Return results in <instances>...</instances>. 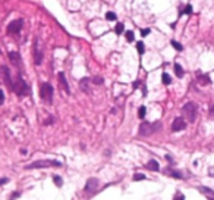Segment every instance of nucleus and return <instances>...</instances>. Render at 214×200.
Here are the masks:
<instances>
[{
	"label": "nucleus",
	"mask_w": 214,
	"mask_h": 200,
	"mask_svg": "<svg viewBox=\"0 0 214 200\" xmlns=\"http://www.w3.org/2000/svg\"><path fill=\"white\" fill-rule=\"evenodd\" d=\"M134 181H142V180H145V175L144 174H135L134 177H132Z\"/></svg>",
	"instance_id": "26"
},
{
	"label": "nucleus",
	"mask_w": 214,
	"mask_h": 200,
	"mask_svg": "<svg viewBox=\"0 0 214 200\" xmlns=\"http://www.w3.org/2000/svg\"><path fill=\"white\" fill-rule=\"evenodd\" d=\"M90 81H91L90 78H82V80H81V83H79L81 89L84 90L85 93H90V90H88V83H90Z\"/></svg>",
	"instance_id": "16"
},
{
	"label": "nucleus",
	"mask_w": 214,
	"mask_h": 200,
	"mask_svg": "<svg viewBox=\"0 0 214 200\" xmlns=\"http://www.w3.org/2000/svg\"><path fill=\"white\" fill-rule=\"evenodd\" d=\"M148 34H150V30H148V28L142 30V35H144V37H145V35H148Z\"/></svg>",
	"instance_id": "33"
},
{
	"label": "nucleus",
	"mask_w": 214,
	"mask_h": 200,
	"mask_svg": "<svg viewBox=\"0 0 214 200\" xmlns=\"http://www.w3.org/2000/svg\"><path fill=\"white\" fill-rule=\"evenodd\" d=\"M97 187H98V180L97 178H90L87 184H85V194L87 196H91L92 193H96L97 191Z\"/></svg>",
	"instance_id": "8"
},
{
	"label": "nucleus",
	"mask_w": 214,
	"mask_h": 200,
	"mask_svg": "<svg viewBox=\"0 0 214 200\" xmlns=\"http://www.w3.org/2000/svg\"><path fill=\"white\" fill-rule=\"evenodd\" d=\"M18 196H21V193H19V191H15V193H12V194L9 196V200H16Z\"/></svg>",
	"instance_id": "30"
},
{
	"label": "nucleus",
	"mask_w": 214,
	"mask_h": 200,
	"mask_svg": "<svg viewBox=\"0 0 214 200\" xmlns=\"http://www.w3.org/2000/svg\"><path fill=\"white\" fill-rule=\"evenodd\" d=\"M24 27V19H15L7 25V34H19Z\"/></svg>",
	"instance_id": "7"
},
{
	"label": "nucleus",
	"mask_w": 214,
	"mask_h": 200,
	"mask_svg": "<svg viewBox=\"0 0 214 200\" xmlns=\"http://www.w3.org/2000/svg\"><path fill=\"white\" fill-rule=\"evenodd\" d=\"M145 113H147L145 106H141V107L138 109V116L141 118V119H144V118H145Z\"/></svg>",
	"instance_id": "23"
},
{
	"label": "nucleus",
	"mask_w": 214,
	"mask_h": 200,
	"mask_svg": "<svg viewBox=\"0 0 214 200\" xmlns=\"http://www.w3.org/2000/svg\"><path fill=\"white\" fill-rule=\"evenodd\" d=\"M185 128H186V121L182 116H178L173 119V122H172V131H173V133L183 131Z\"/></svg>",
	"instance_id": "9"
},
{
	"label": "nucleus",
	"mask_w": 214,
	"mask_h": 200,
	"mask_svg": "<svg viewBox=\"0 0 214 200\" xmlns=\"http://www.w3.org/2000/svg\"><path fill=\"white\" fill-rule=\"evenodd\" d=\"M126 40H128V41H134V33H132V31H128V33H126Z\"/></svg>",
	"instance_id": "29"
},
{
	"label": "nucleus",
	"mask_w": 214,
	"mask_h": 200,
	"mask_svg": "<svg viewBox=\"0 0 214 200\" xmlns=\"http://www.w3.org/2000/svg\"><path fill=\"white\" fill-rule=\"evenodd\" d=\"M123 30H125V27H123V24H116V27H114V33L116 34H122L123 33Z\"/></svg>",
	"instance_id": "22"
},
{
	"label": "nucleus",
	"mask_w": 214,
	"mask_h": 200,
	"mask_svg": "<svg viewBox=\"0 0 214 200\" xmlns=\"http://www.w3.org/2000/svg\"><path fill=\"white\" fill-rule=\"evenodd\" d=\"M106 19L107 21H116V13L114 12H107Z\"/></svg>",
	"instance_id": "25"
},
{
	"label": "nucleus",
	"mask_w": 214,
	"mask_h": 200,
	"mask_svg": "<svg viewBox=\"0 0 214 200\" xmlns=\"http://www.w3.org/2000/svg\"><path fill=\"white\" fill-rule=\"evenodd\" d=\"M147 168H148V169H151V171H158V169H160V165H158L157 161L151 159V161L147 163Z\"/></svg>",
	"instance_id": "15"
},
{
	"label": "nucleus",
	"mask_w": 214,
	"mask_h": 200,
	"mask_svg": "<svg viewBox=\"0 0 214 200\" xmlns=\"http://www.w3.org/2000/svg\"><path fill=\"white\" fill-rule=\"evenodd\" d=\"M3 102H5V93L0 90V106L3 105Z\"/></svg>",
	"instance_id": "32"
},
{
	"label": "nucleus",
	"mask_w": 214,
	"mask_h": 200,
	"mask_svg": "<svg viewBox=\"0 0 214 200\" xmlns=\"http://www.w3.org/2000/svg\"><path fill=\"white\" fill-rule=\"evenodd\" d=\"M208 200H214V197H208Z\"/></svg>",
	"instance_id": "36"
},
{
	"label": "nucleus",
	"mask_w": 214,
	"mask_h": 200,
	"mask_svg": "<svg viewBox=\"0 0 214 200\" xmlns=\"http://www.w3.org/2000/svg\"><path fill=\"white\" fill-rule=\"evenodd\" d=\"M59 81H60V85H62V89L65 90V93H66V94H71L69 84H68V81H66V77H65L63 72H59Z\"/></svg>",
	"instance_id": "12"
},
{
	"label": "nucleus",
	"mask_w": 214,
	"mask_h": 200,
	"mask_svg": "<svg viewBox=\"0 0 214 200\" xmlns=\"http://www.w3.org/2000/svg\"><path fill=\"white\" fill-rule=\"evenodd\" d=\"M32 56H34L35 65H41V63H43V52H41L38 47V40H35L34 46H32Z\"/></svg>",
	"instance_id": "10"
},
{
	"label": "nucleus",
	"mask_w": 214,
	"mask_h": 200,
	"mask_svg": "<svg viewBox=\"0 0 214 200\" xmlns=\"http://www.w3.org/2000/svg\"><path fill=\"white\" fill-rule=\"evenodd\" d=\"M211 112H213V115H214V106H213V107H211Z\"/></svg>",
	"instance_id": "35"
},
{
	"label": "nucleus",
	"mask_w": 214,
	"mask_h": 200,
	"mask_svg": "<svg viewBox=\"0 0 214 200\" xmlns=\"http://www.w3.org/2000/svg\"><path fill=\"white\" fill-rule=\"evenodd\" d=\"M172 46H173L178 52H182V50H183V46L180 44V43H178V41H175V40H172Z\"/></svg>",
	"instance_id": "24"
},
{
	"label": "nucleus",
	"mask_w": 214,
	"mask_h": 200,
	"mask_svg": "<svg viewBox=\"0 0 214 200\" xmlns=\"http://www.w3.org/2000/svg\"><path fill=\"white\" fill-rule=\"evenodd\" d=\"M166 159H167V161H169L170 163H173V159H172V156H169V155H167V156H166Z\"/></svg>",
	"instance_id": "34"
},
{
	"label": "nucleus",
	"mask_w": 214,
	"mask_h": 200,
	"mask_svg": "<svg viewBox=\"0 0 214 200\" xmlns=\"http://www.w3.org/2000/svg\"><path fill=\"white\" fill-rule=\"evenodd\" d=\"M198 190H199L201 193H204V194H207L208 197H214V190L208 189V187H199Z\"/></svg>",
	"instance_id": "18"
},
{
	"label": "nucleus",
	"mask_w": 214,
	"mask_h": 200,
	"mask_svg": "<svg viewBox=\"0 0 214 200\" xmlns=\"http://www.w3.org/2000/svg\"><path fill=\"white\" fill-rule=\"evenodd\" d=\"M182 113H183V116H185L189 122H195L197 115H198L197 103H194V102H188V103H185L183 107H182Z\"/></svg>",
	"instance_id": "5"
},
{
	"label": "nucleus",
	"mask_w": 214,
	"mask_h": 200,
	"mask_svg": "<svg viewBox=\"0 0 214 200\" xmlns=\"http://www.w3.org/2000/svg\"><path fill=\"white\" fill-rule=\"evenodd\" d=\"M175 72H176V77L178 78H182L185 75V71H183V68L180 66L179 63H175Z\"/></svg>",
	"instance_id": "17"
},
{
	"label": "nucleus",
	"mask_w": 214,
	"mask_h": 200,
	"mask_svg": "<svg viewBox=\"0 0 214 200\" xmlns=\"http://www.w3.org/2000/svg\"><path fill=\"white\" fill-rule=\"evenodd\" d=\"M9 59H11V62L15 65L16 68L21 66V55L18 53V52H9Z\"/></svg>",
	"instance_id": "11"
},
{
	"label": "nucleus",
	"mask_w": 214,
	"mask_h": 200,
	"mask_svg": "<svg viewBox=\"0 0 214 200\" xmlns=\"http://www.w3.org/2000/svg\"><path fill=\"white\" fill-rule=\"evenodd\" d=\"M0 74H2V77H3V81H5L6 87L11 90V91H13V80H12V75H11V69L6 66V65H2L0 66Z\"/></svg>",
	"instance_id": "6"
},
{
	"label": "nucleus",
	"mask_w": 214,
	"mask_h": 200,
	"mask_svg": "<svg viewBox=\"0 0 214 200\" xmlns=\"http://www.w3.org/2000/svg\"><path fill=\"white\" fill-rule=\"evenodd\" d=\"M62 162L54 159H45V161H35L25 166V169H41V168H60Z\"/></svg>",
	"instance_id": "3"
},
{
	"label": "nucleus",
	"mask_w": 214,
	"mask_h": 200,
	"mask_svg": "<svg viewBox=\"0 0 214 200\" xmlns=\"http://www.w3.org/2000/svg\"><path fill=\"white\" fill-rule=\"evenodd\" d=\"M136 50H138V53H139V55H144V52H145V46H144L142 41H139V43L136 44Z\"/></svg>",
	"instance_id": "21"
},
{
	"label": "nucleus",
	"mask_w": 214,
	"mask_h": 200,
	"mask_svg": "<svg viewBox=\"0 0 214 200\" xmlns=\"http://www.w3.org/2000/svg\"><path fill=\"white\" fill-rule=\"evenodd\" d=\"M13 93H16L19 97H24V96H28L29 94V87L28 84L25 83V80L22 78L21 72H18V77L13 83Z\"/></svg>",
	"instance_id": "2"
},
{
	"label": "nucleus",
	"mask_w": 214,
	"mask_h": 200,
	"mask_svg": "<svg viewBox=\"0 0 214 200\" xmlns=\"http://www.w3.org/2000/svg\"><path fill=\"white\" fill-rule=\"evenodd\" d=\"M40 97L43 102H45L47 105L53 103V97H54V89L50 83H43L40 87Z\"/></svg>",
	"instance_id": "4"
},
{
	"label": "nucleus",
	"mask_w": 214,
	"mask_h": 200,
	"mask_svg": "<svg viewBox=\"0 0 214 200\" xmlns=\"http://www.w3.org/2000/svg\"><path fill=\"white\" fill-rule=\"evenodd\" d=\"M53 181H54V184H56L57 187H62L63 185V180H62V177H59V175H54V177H53Z\"/></svg>",
	"instance_id": "20"
},
{
	"label": "nucleus",
	"mask_w": 214,
	"mask_h": 200,
	"mask_svg": "<svg viewBox=\"0 0 214 200\" xmlns=\"http://www.w3.org/2000/svg\"><path fill=\"white\" fill-rule=\"evenodd\" d=\"M197 78H198V81H199L201 85H208V84L211 83V80H210L208 75H207V74H201L199 71L197 72Z\"/></svg>",
	"instance_id": "13"
},
{
	"label": "nucleus",
	"mask_w": 214,
	"mask_h": 200,
	"mask_svg": "<svg viewBox=\"0 0 214 200\" xmlns=\"http://www.w3.org/2000/svg\"><path fill=\"white\" fill-rule=\"evenodd\" d=\"M161 81H163V84H166V85H169V84H172V77H170L169 74L164 72L163 75H161Z\"/></svg>",
	"instance_id": "19"
},
{
	"label": "nucleus",
	"mask_w": 214,
	"mask_h": 200,
	"mask_svg": "<svg viewBox=\"0 0 214 200\" xmlns=\"http://www.w3.org/2000/svg\"><path fill=\"white\" fill-rule=\"evenodd\" d=\"M173 200H185V196L182 194V193H176L175 197H173Z\"/></svg>",
	"instance_id": "31"
},
{
	"label": "nucleus",
	"mask_w": 214,
	"mask_h": 200,
	"mask_svg": "<svg viewBox=\"0 0 214 200\" xmlns=\"http://www.w3.org/2000/svg\"><path fill=\"white\" fill-rule=\"evenodd\" d=\"M91 81H92L94 84H97V85H101V84L104 83V80H103L101 77H96V78H92Z\"/></svg>",
	"instance_id": "27"
},
{
	"label": "nucleus",
	"mask_w": 214,
	"mask_h": 200,
	"mask_svg": "<svg viewBox=\"0 0 214 200\" xmlns=\"http://www.w3.org/2000/svg\"><path fill=\"white\" fill-rule=\"evenodd\" d=\"M180 13H185V15H191L192 13V6L191 5H186L185 9H183V12H180Z\"/></svg>",
	"instance_id": "28"
},
{
	"label": "nucleus",
	"mask_w": 214,
	"mask_h": 200,
	"mask_svg": "<svg viewBox=\"0 0 214 200\" xmlns=\"http://www.w3.org/2000/svg\"><path fill=\"white\" fill-rule=\"evenodd\" d=\"M166 174L170 175V177H173V178H178V180H182V178H183V175H182L179 171H175V169H172V168H167V169H166Z\"/></svg>",
	"instance_id": "14"
},
{
	"label": "nucleus",
	"mask_w": 214,
	"mask_h": 200,
	"mask_svg": "<svg viewBox=\"0 0 214 200\" xmlns=\"http://www.w3.org/2000/svg\"><path fill=\"white\" fill-rule=\"evenodd\" d=\"M161 130V122H147V121H144V122L139 125V131H138V134L141 135V137H148V135H151V134L157 133V131H160Z\"/></svg>",
	"instance_id": "1"
}]
</instances>
